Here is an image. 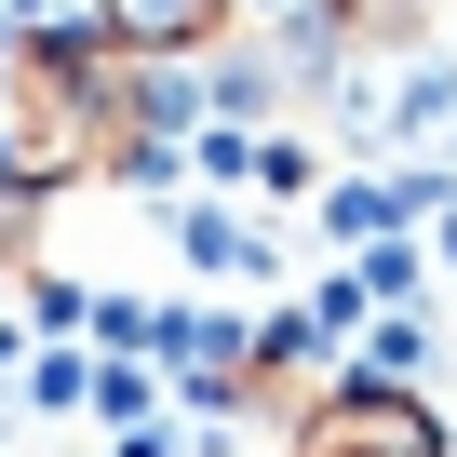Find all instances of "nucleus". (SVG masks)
<instances>
[{"label":"nucleus","mask_w":457,"mask_h":457,"mask_svg":"<svg viewBox=\"0 0 457 457\" xmlns=\"http://www.w3.org/2000/svg\"><path fill=\"white\" fill-rule=\"evenodd\" d=\"M148 68L162 54H121L108 28H41L14 41V135H0V162L68 188V175H148L162 121H148Z\"/></svg>","instance_id":"f257e3e1"},{"label":"nucleus","mask_w":457,"mask_h":457,"mask_svg":"<svg viewBox=\"0 0 457 457\" xmlns=\"http://www.w3.org/2000/svg\"><path fill=\"white\" fill-rule=\"evenodd\" d=\"M283 457H457V444H444V417H430L403 377H337V390L283 430Z\"/></svg>","instance_id":"f03ea898"},{"label":"nucleus","mask_w":457,"mask_h":457,"mask_svg":"<svg viewBox=\"0 0 457 457\" xmlns=\"http://www.w3.org/2000/svg\"><path fill=\"white\" fill-rule=\"evenodd\" d=\"M228 14H243V0H95V28L121 41V54H215L228 41Z\"/></svg>","instance_id":"7ed1b4c3"}]
</instances>
